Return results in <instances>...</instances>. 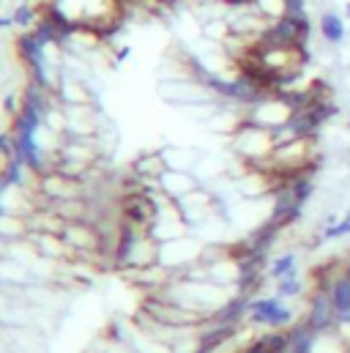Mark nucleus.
Returning a JSON list of instances; mask_svg holds the SVG:
<instances>
[{
	"label": "nucleus",
	"instance_id": "1",
	"mask_svg": "<svg viewBox=\"0 0 350 353\" xmlns=\"http://www.w3.org/2000/svg\"><path fill=\"white\" fill-rule=\"evenodd\" d=\"M247 323L262 326L268 332H274V329H290V326H296V312L276 293L274 296H255L249 301Z\"/></svg>",
	"mask_w": 350,
	"mask_h": 353
},
{
	"label": "nucleus",
	"instance_id": "2",
	"mask_svg": "<svg viewBox=\"0 0 350 353\" xmlns=\"http://www.w3.org/2000/svg\"><path fill=\"white\" fill-rule=\"evenodd\" d=\"M301 321H304L312 332H318V334H326V332H334V329H337L340 315H337V310H334V304H331V299H329V293H326L323 288H315V290L309 293L307 315H304Z\"/></svg>",
	"mask_w": 350,
	"mask_h": 353
},
{
	"label": "nucleus",
	"instance_id": "3",
	"mask_svg": "<svg viewBox=\"0 0 350 353\" xmlns=\"http://www.w3.org/2000/svg\"><path fill=\"white\" fill-rule=\"evenodd\" d=\"M159 183H162V194L167 197V200H183L186 194H192L194 189H200L203 183H200V178L192 176L189 170H165V176L159 178Z\"/></svg>",
	"mask_w": 350,
	"mask_h": 353
},
{
	"label": "nucleus",
	"instance_id": "4",
	"mask_svg": "<svg viewBox=\"0 0 350 353\" xmlns=\"http://www.w3.org/2000/svg\"><path fill=\"white\" fill-rule=\"evenodd\" d=\"M323 290L329 293V299H331L337 315H340V318H348L350 315V276L348 274H345L342 268L334 271V274L326 279Z\"/></svg>",
	"mask_w": 350,
	"mask_h": 353
},
{
	"label": "nucleus",
	"instance_id": "5",
	"mask_svg": "<svg viewBox=\"0 0 350 353\" xmlns=\"http://www.w3.org/2000/svg\"><path fill=\"white\" fill-rule=\"evenodd\" d=\"M318 30H320V39L331 47H340L348 36V22H345V14L334 11V8H326L320 11V19H318Z\"/></svg>",
	"mask_w": 350,
	"mask_h": 353
},
{
	"label": "nucleus",
	"instance_id": "6",
	"mask_svg": "<svg viewBox=\"0 0 350 353\" xmlns=\"http://www.w3.org/2000/svg\"><path fill=\"white\" fill-rule=\"evenodd\" d=\"M167 170V159H165V151H156V154H143L134 165H132V173L143 181H159Z\"/></svg>",
	"mask_w": 350,
	"mask_h": 353
},
{
	"label": "nucleus",
	"instance_id": "7",
	"mask_svg": "<svg viewBox=\"0 0 350 353\" xmlns=\"http://www.w3.org/2000/svg\"><path fill=\"white\" fill-rule=\"evenodd\" d=\"M298 274V258H296V252H282V255H276L268 268H265V276L268 279H274V282H279V279H287V276H296Z\"/></svg>",
	"mask_w": 350,
	"mask_h": 353
},
{
	"label": "nucleus",
	"instance_id": "8",
	"mask_svg": "<svg viewBox=\"0 0 350 353\" xmlns=\"http://www.w3.org/2000/svg\"><path fill=\"white\" fill-rule=\"evenodd\" d=\"M11 19H14L17 30H33L39 25V19H41V8H36L33 3H19L11 11Z\"/></svg>",
	"mask_w": 350,
	"mask_h": 353
},
{
	"label": "nucleus",
	"instance_id": "9",
	"mask_svg": "<svg viewBox=\"0 0 350 353\" xmlns=\"http://www.w3.org/2000/svg\"><path fill=\"white\" fill-rule=\"evenodd\" d=\"M301 293H304V279H301V274L276 282V296H279V299H298Z\"/></svg>",
	"mask_w": 350,
	"mask_h": 353
},
{
	"label": "nucleus",
	"instance_id": "10",
	"mask_svg": "<svg viewBox=\"0 0 350 353\" xmlns=\"http://www.w3.org/2000/svg\"><path fill=\"white\" fill-rule=\"evenodd\" d=\"M345 236H350V211L337 222V225L320 228V239H323V241H334V239H345Z\"/></svg>",
	"mask_w": 350,
	"mask_h": 353
},
{
	"label": "nucleus",
	"instance_id": "11",
	"mask_svg": "<svg viewBox=\"0 0 350 353\" xmlns=\"http://www.w3.org/2000/svg\"><path fill=\"white\" fill-rule=\"evenodd\" d=\"M238 353H271L268 351V345H265V340L262 337H258V340H252V343H247L244 348Z\"/></svg>",
	"mask_w": 350,
	"mask_h": 353
},
{
	"label": "nucleus",
	"instance_id": "12",
	"mask_svg": "<svg viewBox=\"0 0 350 353\" xmlns=\"http://www.w3.org/2000/svg\"><path fill=\"white\" fill-rule=\"evenodd\" d=\"M345 19H350V0L345 3Z\"/></svg>",
	"mask_w": 350,
	"mask_h": 353
},
{
	"label": "nucleus",
	"instance_id": "13",
	"mask_svg": "<svg viewBox=\"0 0 350 353\" xmlns=\"http://www.w3.org/2000/svg\"><path fill=\"white\" fill-rule=\"evenodd\" d=\"M348 132H350V115H348Z\"/></svg>",
	"mask_w": 350,
	"mask_h": 353
}]
</instances>
